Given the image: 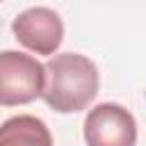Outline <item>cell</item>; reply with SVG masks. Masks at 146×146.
Segmentation results:
<instances>
[{
	"mask_svg": "<svg viewBox=\"0 0 146 146\" xmlns=\"http://www.w3.org/2000/svg\"><path fill=\"white\" fill-rule=\"evenodd\" d=\"M100 75L96 64L78 52L55 55L46 64L43 100L59 114H73L84 110L98 94Z\"/></svg>",
	"mask_w": 146,
	"mask_h": 146,
	"instance_id": "1",
	"label": "cell"
},
{
	"mask_svg": "<svg viewBox=\"0 0 146 146\" xmlns=\"http://www.w3.org/2000/svg\"><path fill=\"white\" fill-rule=\"evenodd\" d=\"M46 87V66L39 64L32 55L5 50L0 55V103L25 105L43 96Z\"/></svg>",
	"mask_w": 146,
	"mask_h": 146,
	"instance_id": "2",
	"label": "cell"
},
{
	"mask_svg": "<svg viewBox=\"0 0 146 146\" xmlns=\"http://www.w3.org/2000/svg\"><path fill=\"white\" fill-rule=\"evenodd\" d=\"M87 146H135L137 123L135 116L119 103H100L84 116Z\"/></svg>",
	"mask_w": 146,
	"mask_h": 146,
	"instance_id": "3",
	"label": "cell"
},
{
	"mask_svg": "<svg viewBox=\"0 0 146 146\" xmlns=\"http://www.w3.org/2000/svg\"><path fill=\"white\" fill-rule=\"evenodd\" d=\"M11 32L18 43L36 55H52L64 41V23L59 14L48 7H30L21 11L11 23Z\"/></svg>",
	"mask_w": 146,
	"mask_h": 146,
	"instance_id": "4",
	"label": "cell"
},
{
	"mask_svg": "<svg viewBox=\"0 0 146 146\" xmlns=\"http://www.w3.org/2000/svg\"><path fill=\"white\" fill-rule=\"evenodd\" d=\"M0 146H55V144L48 125L41 119L32 114H18L2 123Z\"/></svg>",
	"mask_w": 146,
	"mask_h": 146,
	"instance_id": "5",
	"label": "cell"
}]
</instances>
